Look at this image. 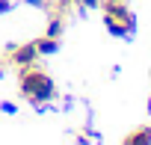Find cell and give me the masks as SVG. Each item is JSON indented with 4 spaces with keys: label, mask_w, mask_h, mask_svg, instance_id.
<instances>
[{
    "label": "cell",
    "mask_w": 151,
    "mask_h": 145,
    "mask_svg": "<svg viewBox=\"0 0 151 145\" xmlns=\"http://www.w3.org/2000/svg\"><path fill=\"white\" fill-rule=\"evenodd\" d=\"M18 92L33 104V107H42V104H50L56 98V83L45 74L42 68L36 65H27L21 68V77H18Z\"/></svg>",
    "instance_id": "6da1fadb"
},
{
    "label": "cell",
    "mask_w": 151,
    "mask_h": 145,
    "mask_svg": "<svg viewBox=\"0 0 151 145\" xmlns=\"http://www.w3.org/2000/svg\"><path fill=\"white\" fill-rule=\"evenodd\" d=\"M12 65H18V68H27V65H36V59H39V50H36V42H30V45H12L9 47V56H6Z\"/></svg>",
    "instance_id": "7a4b0ae2"
},
{
    "label": "cell",
    "mask_w": 151,
    "mask_h": 145,
    "mask_svg": "<svg viewBox=\"0 0 151 145\" xmlns=\"http://www.w3.org/2000/svg\"><path fill=\"white\" fill-rule=\"evenodd\" d=\"M62 30H65V18L56 12V15L47 21V27H45V36H50V39H59V36H62Z\"/></svg>",
    "instance_id": "277c9868"
},
{
    "label": "cell",
    "mask_w": 151,
    "mask_h": 145,
    "mask_svg": "<svg viewBox=\"0 0 151 145\" xmlns=\"http://www.w3.org/2000/svg\"><path fill=\"white\" fill-rule=\"evenodd\" d=\"M151 142V127H139L130 136H124V145H148Z\"/></svg>",
    "instance_id": "5b68a950"
},
{
    "label": "cell",
    "mask_w": 151,
    "mask_h": 145,
    "mask_svg": "<svg viewBox=\"0 0 151 145\" xmlns=\"http://www.w3.org/2000/svg\"><path fill=\"white\" fill-rule=\"evenodd\" d=\"M30 6H45V0H27Z\"/></svg>",
    "instance_id": "9c48e42d"
},
{
    "label": "cell",
    "mask_w": 151,
    "mask_h": 145,
    "mask_svg": "<svg viewBox=\"0 0 151 145\" xmlns=\"http://www.w3.org/2000/svg\"><path fill=\"white\" fill-rule=\"evenodd\" d=\"M74 3H77L80 9H98V6H101V0H74Z\"/></svg>",
    "instance_id": "8992f818"
},
{
    "label": "cell",
    "mask_w": 151,
    "mask_h": 145,
    "mask_svg": "<svg viewBox=\"0 0 151 145\" xmlns=\"http://www.w3.org/2000/svg\"><path fill=\"white\" fill-rule=\"evenodd\" d=\"M65 6H74V0H56V9H65Z\"/></svg>",
    "instance_id": "ba28073f"
},
{
    "label": "cell",
    "mask_w": 151,
    "mask_h": 145,
    "mask_svg": "<svg viewBox=\"0 0 151 145\" xmlns=\"http://www.w3.org/2000/svg\"><path fill=\"white\" fill-rule=\"evenodd\" d=\"M36 50H39V56H50V53H56V50H59V39L42 36V39H36Z\"/></svg>",
    "instance_id": "3957f363"
},
{
    "label": "cell",
    "mask_w": 151,
    "mask_h": 145,
    "mask_svg": "<svg viewBox=\"0 0 151 145\" xmlns=\"http://www.w3.org/2000/svg\"><path fill=\"white\" fill-rule=\"evenodd\" d=\"M0 110H3L6 116H15V113H18V107H15L12 101H3V104H0Z\"/></svg>",
    "instance_id": "52a82bcc"
},
{
    "label": "cell",
    "mask_w": 151,
    "mask_h": 145,
    "mask_svg": "<svg viewBox=\"0 0 151 145\" xmlns=\"http://www.w3.org/2000/svg\"><path fill=\"white\" fill-rule=\"evenodd\" d=\"M3 68H6V62H3V59H0V74H3Z\"/></svg>",
    "instance_id": "30bf717a"
}]
</instances>
